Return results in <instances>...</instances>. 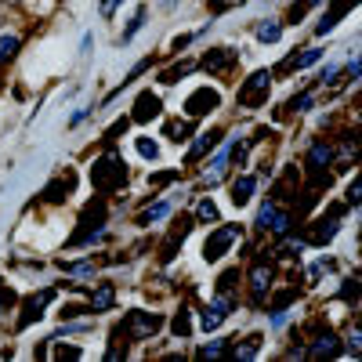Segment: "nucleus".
I'll list each match as a JSON object with an SVG mask.
<instances>
[{"mask_svg": "<svg viewBox=\"0 0 362 362\" xmlns=\"http://www.w3.org/2000/svg\"><path fill=\"white\" fill-rule=\"evenodd\" d=\"M90 181H95V189H98L102 196H109V192H116V189H124V181H127V163L119 160L116 153H105V156L95 163V170H90Z\"/></svg>", "mask_w": 362, "mask_h": 362, "instance_id": "f257e3e1", "label": "nucleus"}, {"mask_svg": "<svg viewBox=\"0 0 362 362\" xmlns=\"http://www.w3.org/2000/svg\"><path fill=\"white\" fill-rule=\"evenodd\" d=\"M160 326H163V319H160L156 312H131L116 334H124V337H131V341H148Z\"/></svg>", "mask_w": 362, "mask_h": 362, "instance_id": "f03ea898", "label": "nucleus"}, {"mask_svg": "<svg viewBox=\"0 0 362 362\" xmlns=\"http://www.w3.org/2000/svg\"><path fill=\"white\" fill-rule=\"evenodd\" d=\"M268 90H272V73L257 69L243 87H239V105H243V109H261L268 102Z\"/></svg>", "mask_w": 362, "mask_h": 362, "instance_id": "7ed1b4c3", "label": "nucleus"}, {"mask_svg": "<svg viewBox=\"0 0 362 362\" xmlns=\"http://www.w3.org/2000/svg\"><path fill=\"white\" fill-rule=\"evenodd\" d=\"M235 235H239L235 225H221V228H214V232H210V239L203 243V261H221V257L232 250Z\"/></svg>", "mask_w": 362, "mask_h": 362, "instance_id": "20e7f679", "label": "nucleus"}, {"mask_svg": "<svg viewBox=\"0 0 362 362\" xmlns=\"http://www.w3.org/2000/svg\"><path fill=\"white\" fill-rule=\"evenodd\" d=\"M221 105V95L214 87H196L192 95H189V102H185V112L196 119V116H206V112H214Z\"/></svg>", "mask_w": 362, "mask_h": 362, "instance_id": "39448f33", "label": "nucleus"}, {"mask_svg": "<svg viewBox=\"0 0 362 362\" xmlns=\"http://www.w3.org/2000/svg\"><path fill=\"white\" fill-rule=\"evenodd\" d=\"M235 62H239V51H232V47H214V51L203 54V69L206 73H218V76H225Z\"/></svg>", "mask_w": 362, "mask_h": 362, "instance_id": "423d86ee", "label": "nucleus"}, {"mask_svg": "<svg viewBox=\"0 0 362 362\" xmlns=\"http://www.w3.org/2000/svg\"><path fill=\"white\" fill-rule=\"evenodd\" d=\"M257 228H268V232L283 235V232L290 228V214H283L276 203H264V206L257 210Z\"/></svg>", "mask_w": 362, "mask_h": 362, "instance_id": "0eeeda50", "label": "nucleus"}, {"mask_svg": "<svg viewBox=\"0 0 362 362\" xmlns=\"http://www.w3.org/2000/svg\"><path fill=\"white\" fill-rule=\"evenodd\" d=\"M192 225H196L192 218H181V221H177V225L170 228V235H167V243L160 247V261H163V264H167V261H174V250H177V247L185 243V239H189Z\"/></svg>", "mask_w": 362, "mask_h": 362, "instance_id": "6e6552de", "label": "nucleus"}, {"mask_svg": "<svg viewBox=\"0 0 362 362\" xmlns=\"http://www.w3.org/2000/svg\"><path fill=\"white\" fill-rule=\"evenodd\" d=\"M228 308H232V297H214L210 305L203 308V329H218L225 319H228Z\"/></svg>", "mask_w": 362, "mask_h": 362, "instance_id": "1a4fd4ad", "label": "nucleus"}, {"mask_svg": "<svg viewBox=\"0 0 362 362\" xmlns=\"http://www.w3.org/2000/svg\"><path fill=\"white\" fill-rule=\"evenodd\" d=\"M160 109H163V102L153 95V90H141L138 95V102H134V112H131V119H138V124H145V119H153V116H160Z\"/></svg>", "mask_w": 362, "mask_h": 362, "instance_id": "9d476101", "label": "nucleus"}, {"mask_svg": "<svg viewBox=\"0 0 362 362\" xmlns=\"http://www.w3.org/2000/svg\"><path fill=\"white\" fill-rule=\"evenodd\" d=\"M51 297H54L51 290H44L40 297H29V300H25V315L18 319V329H25V326H29V322H33V319H40V315H44V305H47V300H51Z\"/></svg>", "mask_w": 362, "mask_h": 362, "instance_id": "9b49d317", "label": "nucleus"}, {"mask_svg": "<svg viewBox=\"0 0 362 362\" xmlns=\"http://www.w3.org/2000/svg\"><path fill=\"white\" fill-rule=\"evenodd\" d=\"M254 185H257V177H254V174H243V177L232 185V203H235V206H247V203L254 199Z\"/></svg>", "mask_w": 362, "mask_h": 362, "instance_id": "f8f14e48", "label": "nucleus"}, {"mask_svg": "<svg viewBox=\"0 0 362 362\" xmlns=\"http://www.w3.org/2000/svg\"><path fill=\"white\" fill-rule=\"evenodd\" d=\"M355 4H358V0H337V4H334V11H329V15L319 22V37H326L329 29H334V25H337V22L348 15V8H355Z\"/></svg>", "mask_w": 362, "mask_h": 362, "instance_id": "ddd939ff", "label": "nucleus"}, {"mask_svg": "<svg viewBox=\"0 0 362 362\" xmlns=\"http://www.w3.org/2000/svg\"><path fill=\"white\" fill-rule=\"evenodd\" d=\"M218 138H221V131H206V134H199V141H196V145L189 148V163H196L199 156H206L210 148L218 145Z\"/></svg>", "mask_w": 362, "mask_h": 362, "instance_id": "4468645a", "label": "nucleus"}, {"mask_svg": "<svg viewBox=\"0 0 362 362\" xmlns=\"http://www.w3.org/2000/svg\"><path fill=\"white\" fill-rule=\"evenodd\" d=\"M112 300H116V290H112L109 283H102L98 293H90V312H109Z\"/></svg>", "mask_w": 362, "mask_h": 362, "instance_id": "2eb2a0df", "label": "nucleus"}, {"mask_svg": "<svg viewBox=\"0 0 362 362\" xmlns=\"http://www.w3.org/2000/svg\"><path fill=\"white\" fill-rule=\"evenodd\" d=\"M268 279H272V272H268V264L261 261V264L250 272V290H254V300H261V297H264V290H268Z\"/></svg>", "mask_w": 362, "mask_h": 362, "instance_id": "dca6fc26", "label": "nucleus"}, {"mask_svg": "<svg viewBox=\"0 0 362 362\" xmlns=\"http://www.w3.org/2000/svg\"><path fill=\"white\" fill-rule=\"evenodd\" d=\"M279 37H283V25H279V22H261V25H257V40H261V44H276Z\"/></svg>", "mask_w": 362, "mask_h": 362, "instance_id": "f3484780", "label": "nucleus"}, {"mask_svg": "<svg viewBox=\"0 0 362 362\" xmlns=\"http://www.w3.org/2000/svg\"><path fill=\"white\" fill-rule=\"evenodd\" d=\"M315 58H319V51H305V54H293V58H286V62H283V69H305V66H312L315 62Z\"/></svg>", "mask_w": 362, "mask_h": 362, "instance_id": "a211bd4d", "label": "nucleus"}, {"mask_svg": "<svg viewBox=\"0 0 362 362\" xmlns=\"http://www.w3.org/2000/svg\"><path fill=\"white\" fill-rule=\"evenodd\" d=\"M174 334H177V337H189V334H192V322H189V308H181V312L174 315Z\"/></svg>", "mask_w": 362, "mask_h": 362, "instance_id": "6ab92c4d", "label": "nucleus"}, {"mask_svg": "<svg viewBox=\"0 0 362 362\" xmlns=\"http://www.w3.org/2000/svg\"><path fill=\"white\" fill-rule=\"evenodd\" d=\"M319 4V0H293V4H290V22H297V18H305L312 8Z\"/></svg>", "mask_w": 362, "mask_h": 362, "instance_id": "aec40b11", "label": "nucleus"}, {"mask_svg": "<svg viewBox=\"0 0 362 362\" xmlns=\"http://www.w3.org/2000/svg\"><path fill=\"white\" fill-rule=\"evenodd\" d=\"M145 15H148V11H145V8H138V11H134V18H131V25L124 29V37H119V40H124V44H127V40H131V37L138 33V29L145 25Z\"/></svg>", "mask_w": 362, "mask_h": 362, "instance_id": "412c9836", "label": "nucleus"}, {"mask_svg": "<svg viewBox=\"0 0 362 362\" xmlns=\"http://www.w3.org/2000/svg\"><path fill=\"white\" fill-rule=\"evenodd\" d=\"M18 37H0V62H8V58H15V51H18Z\"/></svg>", "mask_w": 362, "mask_h": 362, "instance_id": "4be33fe9", "label": "nucleus"}, {"mask_svg": "<svg viewBox=\"0 0 362 362\" xmlns=\"http://www.w3.org/2000/svg\"><path fill=\"white\" fill-rule=\"evenodd\" d=\"M167 210H170L167 203H156L153 210H145V214L138 218V225H148V221H160V218H167Z\"/></svg>", "mask_w": 362, "mask_h": 362, "instance_id": "5701e85b", "label": "nucleus"}, {"mask_svg": "<svg viewBox=\"0 0 362 362\" xmlns=\"http://www.w3.org/2000/svg\"><path fill=\"white\" fill-rule=\"evenodd\" d=\"M138 153H141L145 160H160V145L148 141V138H138Z\"/></svg>", "mask_w": 362, "mask_h": 362, "instance_id": "b1692460", "label": "nucleus"}, {"mask_svg": "<svg viewBox=\"0 0 362 362\" xmlns=\"http://www.w3.org/2000/svg\"><path fill=\"white\" fill-rule=\"evenodd\" d=\"M337 351H341L337 337H322V344H315V348H312V355H337Z\"/></svg>", "mask_w": 362, "mask_h": 362, "instance_id": "393cba45", "label": "nucleus"}, {"mask_svg": "<svg viewBox=\"0 0 362 362\" xmlns=\"http://www.w3.org/2000/svg\"><path fill=\"white\" fill-rule=\"evenodd\" d=\"M199 221H218V206H214V199H210V196L199 203Z\"/></svg>", "mask_w": 362, "mask_h": 362, "instance_id": "a878e982", "label": "nucleus"}, {"mask_svg": "<svg viewBox=\"0 0 362 362\" xmlns=\"http://www.w3.org/2000/svg\"><path fill=\"white\" fill-rule=\"evenodd\" d=\"M257 348H261V337L254 334V337H247V344H243V348H235V355H243V358H250V355H257Z\"/></svg>", "mask_w": 362, "mask_h": 362, "instance_id": "bb28decb", "label": "nucleus"}, {"mask_svg": "<svg viewBox=\"0 0 362 362\" xmlns=\"http://www.w3.org/2000/svg\"><path fill=\"white\" fill-rule=\"evenodd\" d=\"M189 69H192L189 62H181V66H174V69H167V73H163V83H177V76H185Z\"/></svg>", "mask_w": 362, "mask_h": 362, "instance_id": "cd10ccee", "label": "nucleus"}, {"mask_svg": "<svg viewBox=\"0 0 362 362\" xmlns=\"http://www.w3.org/2000/svg\"><path fill=\"white\" fill-rule=\"evenodd\" d=\"M348 203H351V206H358V203H362V174L351 181V189H348Z\"/></svg>", "mask_w": 362, "mask_h": 362, "instance_id": "c85d7f7f", "label": "nucleus"}, {"mask_svg": "<svg viewBox=\"0 0 362 362\" xmlns=\"http://www.w3.org/2000/svg\"><path fill=\"white\" fill-rule=\"evenodd\" d=\"M167 134H174V141H185V134H189V124H170V127H167Z\"/></svg>", "mask_w": 362, "mask_h": 362, "instance_id": "c756f323", "label": "nucleus"}, {"mask_svg": "<svg viewBox=\"0 0 362 362\" xmlns=\"http://www.w3.org/2000/svg\"><path fill=\"white\" fill-rule=\"evenodd\" d=\"M116 4H119V0H102V15H105V18H112Z\"/></svg>", "mask_w": 362, "mask_h": 362, "instance_id": "7c9ffc66", "label": "nucleus"}, {"mask_svg": "<svg viewBox=\"0 0 362 362\" xmlns=\"http://www.w3.org/2000/svg\"><path fill=\"white\" fill-rule=\"evenodd\" d=\"M225 351V344H206V348H199V355H221Z\"/></svg>", "mask_w": 362, "mask_h": 362, "instance_id": "2f4dec72", "label": "nucleus"}, {"mask_svg": "<svg viewBox=\"0 0 362 362\" xmlns=\"http://www.w3.org/2000/svg\"><path fill=\"white\" fill-rule=\"evenodd\" d=\"M355 341H358V344H362V326H358V329H355Z\"/></svg>", "mask_w": 362, "mask_h": 362, "instance_id": "473e14b6", "label": "nucleus"}]
</instances>
